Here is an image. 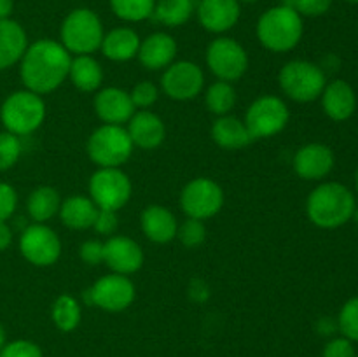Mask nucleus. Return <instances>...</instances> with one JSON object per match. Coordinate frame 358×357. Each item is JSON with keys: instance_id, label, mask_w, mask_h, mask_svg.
<instances>
[{"instance_id": "nucleus-1", "label": "nucleus", "mask_w": 358, "mask_h": 357, "mask_svg": "<svg viewBox=\"0 0 358 357\" xmlns=\"http://www.w3.org/2000/svg\"><path fill=\"white\" fill-rule=\"evenodd\" d=\"M20 62L21 80L27 90L45 94L62 86L63 80L69 77L72 58L62 42L41 38L28 46Z\"/></svg>"}, {"instance_id": "nucleus-2", "label": "nucleus", "mask_w": 358, "mask_h": 357, "mask_svg": "<svg viewBox=\"0 0 358 357\" xmlns=\"http://www.w3.org/2000/svg\"><path fill=\"white\" fill-rule=\"evenodd\" d=\"M355 209V195L339 182H324L310 192L306 202L310 220L324 230H334L352 220Z\"/></svg>"}, {"instance_id": "nucleus-3", "label": "nucleus", "mask_w": 358, "mask_h": 357, "mask_svg": "<svg viewBox=\"0 0 358 357\" xmlns=\"http://www.w3.org/2000/svg\"><path fill=\"white\" fill-rule=\"evenodd\" d=\"M303 31V16L287 6L271 7L257 21L259 42L273 52H287L296 48Z\"/></svg>"}, {"instance_id": "nucleus-4", "label": "nucleus", "mask_w": 358, "mask_h": 357, "mask_svg": "<svg viewBox=\"0 0 358 357\" xmlns=\"http://www.w3.org/2000/svg\"><path fill=\"white\" fill-rule=\"evenodd\" d=\"M103 35L105 31L100 16L86 7L73 9L63 20L62 30H59L63 48L76 56L91 55L100 49Z\"/></svg>"}, {"instance_id": "nucleus-5", "label": "nucleus", "mask_w": 358, "mask_h": 357, "mask_svg": "<svg viewBox=\"0 0 358 357\" xmlns=\"http://www.w3.org/2000/svg\"><path fill=\"white\" fill-rule=\"evenodd\" d=\"M45 118V104L41 94L30 90L14 91L6 98L0 108V119L9 133L30 135L41 128Z\"/></svg>"}, {"instance_id": "nucleus-6", "label": "nucleus", "mask_w": 358, "mask_h": 357, "mask_svg": "<svg viewBox=\"0 0 358 357\" xmlns=\"http://www.w3.org/2000/svg\"><path fill=\"white\" fill-rule=\"evenodd\" d=\"M133 142L128 130L119 125H103L91 133L87 140V154L100 168H119L129 160Z\"/></svg>"}, {"instance_id": "nucleus-7", "label": "nucleus", "mask_w": 358, "mask_h": 357, "mask_svg": "<svg viewBox=\"0 0 358 357\" xmlns=\"http://www.w3.org/2000/svg\"><path fill=\"white\" fill-rule=\"evenodd\" d=\"M280 88L296 102H313L324 91L327 79L322 66L306 59H292L280 70Z\"/></svg>"}, {"instance_id": "nucleus-8", "label": "nucleus", "mask_w": 358, "mask_h": 357, "mask_svg": "<svg viewBox=\"0 0 358 357\" xmlns=\"http://www.w3.org/2000/svg\"><path fill=\"white\" fill-rule=\"evenodd\" d=\"M133 186L121 168H98L90 178V198L98 209L121 210L131 198Z\"/></svg>"}, {"instance_id": "nucleus-9", "label": "nucleus", "mask_w": 358, "mask_h": 357, "mask_svg": "<svg viewBox=\"0 0 358 357\" xmlns=\"http://www.w3.org/2000/svg\"><path fill=\"white\" fill-rule=\"evenodd\" d=\"M289 118V107L282 98L264 94L248 107L243 122L250 133L252 140L269 139V136L276 135L285 128Z\"/></svg>"}, {"instance_id": "nucleus-10", "label": "nucleus", "mask_w": 358, "mask_h": 357, "mask_svg": "<svg viewBox=\"0 0 358 357\" xmlns=\"http://www.w3.org/2000/svg\"><path fill=\"white\" fill-rule=\"evenodd\" d=\"M206 65L219 80L241 79L248 69V55L243 46L231 37H219L206 49Z\"/></svg>"}, {"instance_id": "nucleus-11", "label": "nucleus", "mask_w": 358, "mask_h": 357, "mask_svg": "<svg viewBox=\"0 0 358 357\" xmlns=\"http://www.w3.org/2000/svg\"><path fill=\"white\" fill-rule=\"evenodd\" d=\"M180 205L185 216L205 220L220 212L224 191L215 181L206 177L192 178L180 192Z\"/></svg>"}, {"instance_id": "nucleus-12", "label": "nucleus", "mask_w": 358, "mask_h": 357, "mask_svg": "<svg viewBox=\"0 0 358 357\" xmlns=\"http://www.w3.org/2000/svg\"><path fill=\"white\" fill-rule=\"evenodd\" d=\"M84 298L87 304H94L105 312H122L135 300V286L126 275L110 273L86 289Z\"/></svg>"}, {"instance_id": "nucleus-13", "label": "nucleus", "mask_w": 358, "mask_h": 357, "mask_svg": "<svg viewBox=\"0 0 358 357\" xmlns=\"http://www.w3.org/2000/svg\"><path fill=\"white\" fill-rule=\"evenodd\" d=\"M20 251L31 265L51 266L62 254V241L51 227L44 223H35L24 227L21 233Z\"/></svg>"}, {"instance_id": "nucleus-14", "label": "nucleus", "mask_w": 358, "mask_h": 357, "mask_svg": "<svg viewBox=\"0 0 358 357\" xmlns=\"http://www.w3.org/2000/svg\"><path fill=\"white\" fill-rule=\"evenodd\" d=\"M203 86H205V76L201 66L187 59L173 62L164 69L161 77V88L171 100H192L201 93Z\"/></svg>"}, {"instance_id": "nucleus-15", "label": "nucleus", "mask_w": 358, "mask_h": 357, "mask_svg": "<svg viewBox=\"0 0 358 357\" xmlns=\"http://www.w3.org/2000/svg\"><path fill=\"white\" fill-rule=\"evenodd\" d=\"M105 258L108 268L114 273L121 275H131L138 272L143 265V252L142 247L136 244L133 238L124 237V234H114L103 244Z\"/></svg>"}, {"instance_id": "nucleus-16", "label": "nucleus", "mask_w": 358, "mask_h": 357, "mask_svg": "<svg viewBox=\"0 0 358 357\" xmlns=\"http://www.w3.org/2000/svg\"><path fill=\"white\" fill-rule=\"evenodd\" d=\"M334 153L325 144H308L294 156V170L301 178L320 181L327 177L334 168Z\"/></svg>"}, {"instance_id": "nucleus-17", "label": "nucleus", "mask_w": 358, "mask_h": 357, "mask_svg": "<svg viewBox=\"0 0 358 357\" xmlns=\"http://www.w3.org/2000/svg\"><path fill=\"white\" fill-rule=\"evenodd\" d=\"M94 111L105 125L122 126V122L131 119L136 108L128 91L121 88H105L94 97Z\"/></svg>"}, {"instance_id": "nucleus-18", "label": "nucleus", "mask_w": 358, "mask_h": 357, "mask_svg": "<svg viewBox=\"0 0 358 357\" xmlns=\"http://www.w3.org/2000/svg\"><path fill=\"white\" fill-rule=\"evenodd\" d=\"M238 0H201L198 6V20L205 30L222 34L231 30L240 20Z\"/></svg>"}, {"instance_id": "nucleus-19", "label": "nucleus", "mask_w": 358, "mask_h": 357, "mask_svg": "<svg viewBox=\"0 0 358 357\" xmlns=\"http://www.w3.org/2000/svg\"><path fill=\"white\" fill-rule=\"evenodd\" d=\"M320 98L324 112L332 121H346V119L355 114L357 94L352 84H348L346 80L336 79L332 83L325 84Z\"/></svg>"}, {"instance_id": "nucleus-20", "label": "nucleus", "mask_w": 358, "mask_h": 357, "mask_svg": "<svg viewBox=\"0 0 358 357\" xmlns=\"http://www.w3.org/2000/svg\"><path fill=\"white\" fill-rule=\"evenodd\" d=\"M128 125L129 139L140 149H156L166 136L163 119L150 111H138L131 115Z\"/></svg>"}, {"instance_id": "nucleus-21", "label": "nucleus", "mask_w": 358, "mask_h": 357, "mask_svg": "<svg viewBox=\"0 0 358 357\" xmlns=\"http://www.w3.org/2000/svg\"><path fill=\"white\" fill-rule=\"evenodd\" d=\"M138 59L145 69L161 70L173 63L177 56V42L170 34L157 31L149 35L145 41H140Z\"/></svg>"}, {"instance_id": "nucleus-22", "label": "nucleus", "mask_w": 358, "mask_h": 357, "mask_svg": "<svg viewBox=\"0 0 358 357\" xmlns=\"http://www.w3.org/2000/svg\"><path fill=\"white\" fill-rule=\"evenodd\" d=\"M142 230L154 244H168L177 237L178 223L173 214L161 205H149L142 212Z\"/></svg>"}, {"instance_id": "nucleus-23", "label": "nucleus", "mask_w": 358, "mask_h": 357, "mask_svg": "<svg viewBox=\"0 0 358 357\" xmlns=\"http://www.w3.org/2000/svg\"><path fill=\"white\" fill-rule=\"evenodd\" d=\"M28 48L27 31L17 21H0V70L13 66L23 58Z\"/></svg>"}, {"instance_id": "nucleus-24", "label": "nucleus", "mask_w": 358, "mask_h": 357, "mask_svg": "<svg viewBox=\"0 0 358 357\" xmlns=\"http://www.w3.org/2000/svg\"><path fill=\"white\" fill-rule=\"evenodd\" d=\"M140 37L135 30L128 27H119L103 35L101 52L112 62H128L138 55Z\"/></svg>"}, {"instance_id": "nucleus-25", "label": "nucleus", "mask_w": 358, "mask_h": 357, "mask_svg": "<svg viewBox=\"0 0 358 357\" xmlns=\"http://www.w3.org/2000/svg\"><path fill=\"white\" fill-rule=\"evenodd\" d=\"M212 139L222 149L236 150L243 149L252 142V136L248 133L247 126L234 115H219L212 126Z\"/></svg>"}, {"instance_id": "nucleus-26", "label": "nucleus", "mask_w": 358, "mask_h": 357, "mask_svg": "<svg viewBox=\"0 0 358 357\" xmlns=\"http://www.w3.org/2000/svg\"><path fill=\"white\" fill-rule=\"evenodd\" d=\"M98 214V206L87 196H70L59 205V217L65 226L72 230H87L93 227L94 217Z\"/></svg>"}, {"instance_id": "nucleus-27", "label": "nucleus", "mask_w": 358, "mask_h": 357, "mask_svg": "<svg viewBox=\"0 0 358 357\" xmlns=\"http://www.w3.org/2000/svg\"><path fill=\"white\" fill-rule=\"evenodd\" d=\"M69 77L77 90L91 93L100 88L103 80V70L91 55H79L70 62Z\"/></svg>"}, {"instance_id": "nucleus-28", "label": "nucleus", "mask_w": 358, "mask_h": 357, "mask_svg": "<svg viewBox=\"0 0 358 357\" xmlns=\"http://www.w3.org/2000/svg\"><path fill=\"white\" fill-rule=\"evenodd\" d=\"M59 205H62V200H59L58 191L49 186L34 189L27 202L28 214L35 223H45L51 219L55 214L59 212Z\"/></svg>"}, {"instance_id": "nucleus-29", "label": "nucleus", "mask_w": 358, "mask_h": 357, "mask_svg": "<svg viewBox=\"0 0 358 357\" xmlns=\"http://www.w3.org/2000/svg\"><path fill=\"white\" fill-rule=\"evenodd\" d=\"M194 13V0H159L152 16L166 27H180L187 23Z\"/></svg>"}, {"instance_id": "nucleus-30", "label": "nucleus", "mask_w": 358, "mask_h": 357, "mask_svg": "<svg viewBox=\"0 0 358 357\" xmlns=\"http://www.w3.org/2000/svg\"><path fill=\"white\" fill-rule=\"evenodd\" d=\"M52 322L56 328L63 332H70L79 326L80 322V304L70 294H62L52 304Z\"/></svg>"}, {"instance_id": "nucleus-31", "label": "nucleus", "mask_w": 358, "mask_h": 357, "mask_svg": "<svg viewBox=\"0 0 358 357\" xmlns=\"http://www.w3.org/2000/svg\"><path fill=\"white\" fill-rule=\"evenodd\" d=\"M206 107L217 115H227L236 104V91L227 80H215L210 84L205 94Z\"/></svg>"}, {"instance_id": "nucleus-32", "label": "nucleus", "mask_w": 358, "mask_h": 357, "mask_svg": "<svg viewBox=\"0 0 358 357\" xmlns=\"http://www.w3.org/2000/svg\"><path fill=\"white\" fill-rule=\"evenodd\" d=\"M112 13L124 21H143L152 16L156 0H110Z\"/></svg>"}, {"instance_id": "nucleus-33", "label": "nucleus", "mask_w": 358, "mask_h": 357, "mask_svg": "<svg viewBox=\"0 0 358 357\" xmlns=\"http://www.w3.org/2000/svg\"><path fill=\"white\" fill-rule=\"evenodd\" d=\"M338 329L345 338L358 342V296L343 304L338 317Z\"/></svg>"}, {"instance_id": "nucleus-34", "label": "nucleus", "mask_w": 358, "mask_h": 357, "mask_svg": "<svg viewBox=\"0 0 358 357\" xmlns=\"http://www.w3.org/2000/svg\"><path fill=\"white\" fill-rule=\"evenodd\" d=\"M21 150H23V146H21L20 136L9 132L0 133V172L13 168L20 160Z\"/></svg>"}, {"instance_id": "nucleus-35", "label": "nucleus", "mask_w": 358, "mask_h": 357, "mask_svg": "<svg viewBox=\"0 0 358 357\" xmlns=\"http://www.w3.org/2000/svg\"><path fill=\"white\" fill-rule=\"evenodd\" d=\"M177 237L185 247L194 248L199 247L203 241L206 240V226L203 220L199 219H192V217H187L184 223L178 226Z\"/></svg>"}, {"instance_id": "nucleus-36", "label": "nucleus", "mask_w": 358, "mask_h": 357, "mask_svg": "<svg viewBox=\"0 0 358 357\" xmlns=\"http://www.w3.org/2000/svg\"><path fill=\"white\" fill-rule=\"evenodd\" d=\"M0 357H44L37 343L30 340H14L0 349Z\"/></svg>"}, {"instance_id": "nucleus-37", "label": "nucleus", "mask_w": 358, "mask_h": 357, "mask_svg": "<svg viewBox=\"0 0 358 357\" xmlns=\"http://www.w3.org/2000/svg\"><path fill=\"white\" fill-rule=\"evenodd\" d=\"M129 97H131L135 108H147L156 104L157 97H159V91H157V88L150 80H142V83H138L133 88Z\"/></svg>"}, {"instance_id": "nucleus-38", "label": "nucleus", "mask_w": 358, "mask_h": 357, "mask_svg": "<svg viewBox=\"0 0 358 357\" xmlns=\"http://www.w3.org/2000/svg\"><path fill=\"white\" fill-rule=\"evenodd\" d=\"M322 357H357V350L353 346L352 340L345 338V336H339V338H332L324 346Z\"/></svg>"}, {"instance_id": "nucleus-39", "label": "nucleus", "mask_w": 358, "mask_h": 357, "mask_svg": "<svg viewBox=\"0 0 358 357\" xmlns=\"http://www.w3.org/2000/svg\"><path fill=\"white\" fill-rule=\"evenodd\" d=\"M17 205V195L13 186L0 182V223H6L14 214Z\"/></svg>"}, {"instance_id": "nucleus-40", "label": "nucleus", "mask_w": 358, "mask_h": 357, "mask_svg": "<svg viewBox=\"0 0 358 357\" xmlns=\"http://www.w3.org/2000/svg\"><path fill=\"white\" fill-rule=\"evenodd\" d=\"M332 6V0H294V9L301 16L317 18L327 13Z\"/></svg>"}, {"instance_id": "nucleus-41", "label": "nucleus", "mask_w": 358, "mask_h": 357, "mask_svg": "<svg viewBox=\"0 0 358 357\" xmlns=\"http://www.w3.org/2000/svg\"><path fill=\"white\" fill-rule=\"evenodd\" d=\"M93 227L100 234H114L115 230H117V212L98 209Z\"/></svg>"}, {"instance_id": "nucleus-42", "label": "nucleus", "mask_w": 358, "mask_h": 357, "mask_svg": "<svg viewBox=\"0 0 358 357\" xmlns=\"http://www.w3.org/2000/svg\"><path fill=\"white\" fill-rule=\"evenodd\" d=\"M79 255L86 265H100V262H103L105 258L103 244L98 240L84 241L79 248Z\"/></svg>"}, {"instance_id": "nucleus-43", "label": "nucleus", "mask_w": 358, "mask_h": 357, "mask_svg": "<svg viewBox=\"0 0 358 357\" xmlns=\"http://www.w3.org/2000/svg\"><path fill=\"white\" fill-rule=\"evenodd\" d=\"M189 294H191V298L194 301L208 300V296H210L208 286H206V284L203 282V280H192V282H191V290H189Z\"/></svg>"}, {"instance_id": "nucleus-44", "label": "nucleus", "mask_w": 358, "mask_h": 357, "mask_svg": "<svg viewBox=\"0 0 358 357\" xmlns=\"http://www.w3.org/2000/svg\"><path fill=\"white\" fill-rule=\"evenodd\" d=\"M13 241V231L6 223H0V251H6Z\"/></svg>"}, {"instance_id": "nucleus-45", "label": "nucleus", "mask_w": 358, "mask_h": 357, "mask_svg": "<svg viewBox=\"0 0 358 357\" xmlns=\"http://www.w3.org/2000/svg\"><path fill=\"white\" fill-rule=\"evenodd\" d=\"M336 329H338V321L334 322V321H331L329 317H325L318 322V332H320V335L331 336Z\"/></svg>"}, {"instance_id": "nucleus-46", "label": "nucleus", "mask_w": 358, "mask_h": 357, "mask_svg": "<svg viewBox=\"0 0 358 357\" xmlns=\"http://www.w3.org/2000/svg\"><path fill=\"white\" fill-rule=\"evenodd\" d=\"M14 2L13 0H0V21L9 20V16L13 14Z\"/></svg>"}, {"instance_id": "nucleus-47", "label": "nucleus", "mask_w": 358, "mask_h": 357, "mask_svg": "<svg viewBox=\"0 0 358 357\" xmlns=\"http://www.w3.org/2000/svg\"><path fill=\"white\" fill-rule=\"evenodd\" d=\"M6 329L2 328V324H0V349H2L3 345H6Z\"/></svg>"}, {"instance_id": "nucleus-48", "label": "nucleus", "mask_w": 358, "mask_h": 357, "mask_svg": "<svg viewBox=\"0 0 358 357\" xmlns=\"http://www.w3.org/2000/svg\"><path fill=\"white\" fill-rule=\"evenodd\" d=\"M353 219H355V223H357V226H358V205H357V209H355V214H353Z\"/></svg>"}, {"instance_id": "nucleus-49", "label": "nucleus", "mask_w": 358, "mask_h": 357, "mask_svg": "<svg viewBox=\"0 0 358 357\" xmlns=\"http://www.w3.org/2000/svg\"><path fill=\"white\" fill-rule=\"evenodd\" d=\"M238 2H247V4H254V2H259V0H238Z\"/></svg>"}, {"instance_id": "nucleus-50", "label": "nucleus", "mask_w": 358, "mask_h": 357, "mask_svg": "<svg viewBox=\"0 0 358 357\" xmlns=\"http://www.w3.org/2000/svg\"><path fill=\"white\" fill-rule=\"evenodd\" d=\"M355 186H357V192H358V170H357V177H355Z\"/></svg>"}, {"instance_id": "nucleus-51", "label": "nucleus", "mask_w": 358, "mask_h": 357, "mask_svg": "<svg viewBox=\"0 0 358 357\" xmlns=\"http://www.w3.org/2000/svg\"><path fill=\"white\" fill-rule=\"evenodd\" d=\"M346 2H350V4H358V0H346Z\"/></svg>"}, {"instance_id": "nucleus-52", "label": "nucleus", "mask_w": 358, "mask_h": 357, "mask_svg": "<svg viewBox=\"0 0 358 357\" xmlns=\"http://www.w3.org/2000/svg\"><path fill=\"white\" fill-rule=\"evenodd\" d=\"M357 357H358V354H357Z\"/></svg>"}]
</instances>
